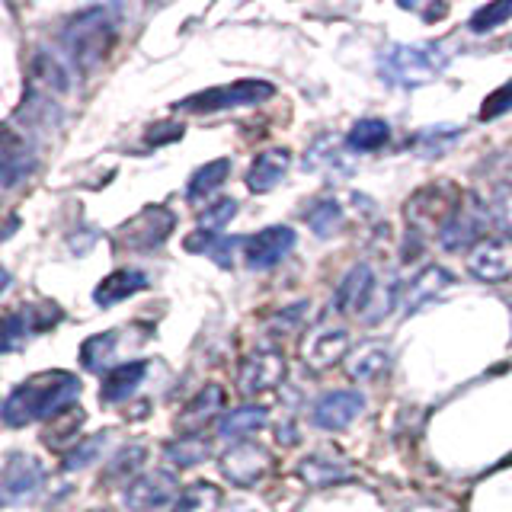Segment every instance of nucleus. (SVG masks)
I'll list each match as a JSON object with an SVG mask.
<instances>
[{
	"mask_svg": "<svg viewBox=\"0 0 512 512\" xmlns=\"http://www.w3.org/2000/svg\"><path fill=\"white\" fill-rule=\"evenodd\" d=\"M80 397V378L71 372H39L26 378L20 388H16L4 407H0V420L7 426L20 429L29 423H39V420H55L58 413L71 410Z\"/></svg>",
	"mask_w": 512,
	"mask_h": 512,
	"instance_id": "1",
	"label": "nucleus"
},
{
	"mask_svg": "<svg viewBox=\"0 0 512 512\" xmlns=\"http://www.w3.org/2000/svg\"><path fill=\"white\" fill-rule=\"evenodd\" d=\"M119 32V10L116 7H87L71 16L61 29V48L68 55L71 68L93 71L100 64Z\"/></svg>",
	"mask_w": 512,
	"mask_h": 512,
	"instance_id": "2",
	"label": "nucleus"
},
{
	"mask_svg": "<svg viewBox=\"0 0 512 512\" xmlns=\"http://www.w3.org/2000/svg\"><path fill=\"white\" fill-rule=\"evenodd\" d=\"M448 61L452 52L442 42H397L378 55V77L391 87L413 90L436 80Z\"/></svg>",
	"mask_w": 512,
	"mask_h": 512,
	"instance_id": "3",
	"label": "nucleus"
},
{
	"mask_svg": "<svg viewBox=\"0 0 512 512\" xmlns=\"http://www.w3.org/2000/svg\"><path fill=\"white\" fill-rule=\"evenodd\" d=\"M464 199V192L455 183H436V186H423L420 192H413L407 199V224L410 234H429V231H442L445 221L458 212V205Z\"/></svg>",
	"mask_w": 512,
	"mask_h": 512,
	"instance_id": "4",
	"label": "nucleus"
},
{
	"mask_svg": "<svg viewBox=\"0 0 512 512\" xmlns=\"http://www.w3.org/2000/svg\"><path fill=\"white\" fill-rule=\"evenodd\" d=\"M490 224H493V215H490V205L477 196V192H468V196L461 199L458 212L445 221V228L439 231V244L442 250L448 253H461V250H474L480 240H487L490 234Z\"/></svg>",
	"mask_w": 512,
	"mask_h": 512,
	"instance_id": "5",
	"label": "nucleus"
},
{
	"mask_svg": "<svg viewBox=\"0 0 512 512\" xmlns=\"http://www.w3.org/2000/svg\"><path fill=\"white\" fill-rule=\"evenodd\" d=\"M276 93V87L266 84V80H234V84L212 87L202 93H192L186 100H180L173 109L176 112H192V116H202V112H221V109H240V106H260L263 100Z\"/></svg>",
	"mask_w": 512,
	"mask_h": 512,
	"instance_id": "6",
	"label": "nucleus"
},
{
	"mask_svg": "<svg viewBox=\"0 0 512 512\" xmlns=\"http://www.w3.org/2000/svg\"><path fill=\"white\" fill-rule=\"evenodd\" d=\"M173 228H176V215L167 205H144L135 218H128L116 231V247L148 253V250L164 247L173 234Z\"/></svg>",
	"mask_w": 512,
	"mask_h": 512,
	"instance_id": "7",
	"label": "nucleus"
},
{
	"mask_svg": "<svg viewBox=\"0 0 512 512\" xmlns=\"http://www.w3.org/2000/svg\"><path fill=\"white\" fill-rule=\"evenodd\" d=\"M58 304H20L0 317V352H16L61 320Z\"/></svg>",
	"mask_w": 512,
	"mask_h": 512,
	"instance_id": "8",
	"label": "nucleus"
},
{
	"mask_svg": "<svg viewBox=\"0 0 512 512\" xmlns=\"http://www.w3.org/2000/svg\"><path fill=\"white\" fill-rule=\"evenodd\" d=\"M45 468L36 455L13 452L0 461V506H20L39 493Z\"/></svg>",
	"mask_w": 512,
	"mask_h": 512,
	"instance_id": "9",
	"label": "nucleus"
},
{
	"mask_svg": "<svg viewBox=\"0 0 512 512\" xmlns=\"http://www.w3.org/2000/svg\"><path fill=\"white\" fill-rule=\"evenodd\" d=\"M288 375V362L279 349H260L247 356L237 368V391L244 397H256L266 391H276Z\"/></svg>",
	"mask_w": 512,
	"mask_h": 512,
	"instance_id": "10",
	"label": "nucleus"
},
{
	"mask_svg": "<svg viewBox=\"0 0 512 512\" xmlns=\"http://www.w3.org/2000/svg\"><path fill=\"white\" fill-rule=\"evenodd\" d=\"M176 496H180V480H176L173 471H148V474H138L132 484L125 487L122 500L132 512H154V509H164Z\"/></svg>",
	"mask_w": 512,
	"mask_h": 512,
	"instance_id": "11",
	"label": "nucleus"
},
{
	"mask_svg": "<svg viewBox=\"0 0 512 512\" xmlns=\"http://www.w3.org/2000/svg\"><path fill=\"white\" fill-rule=\"evenodd\" d=\"M468 276L477 282H503L512 276V237L490 234L468 253Z\"/></svg>",
	"mask_w": 512,
	"mask_h": 512,
	"instance_id": "12",
	"label": "nucleus"
},
{
	"mask_svg": "<svg viewBox=\"0 0 512 512\" xmlns=\"http://www.w3.org/2000/svg\"><path fill=\"white\" fill-rule=\"evenodd\" d=\"M365 410V394L359 391H327L311 404V423L324 432H340L352 426Z\"/></svg>",
	"mask_w": 512,
	"mask_h": 512,
	"instance_id": "13",
	"label": "nucleus"
},
{
	"mask_svg": "<svg viewBox=\"0 0 512 512\" xmlns=\"http://www.w3.org/2000/svg\"><path fill=\"white\" fill-rule=\"evenodd\" d=\"M269 452L263 445H253V442H237L234 448L221 455L218 468L224 474V480H231L234 487H256L260 480L269 474Z\"/></svg>",
	"mask_w": 512,
	"mask_h": 512,
	"instance_id": "14",
	"label": "nucleus"
},
{
	"mask_svg": "<svg viewBox=\"0 0 512 512\" xmlns=\"http://www.w3.org/2000/svg\"><path fill=\"white\" fill-rule=\"evenodd\" d=\"M295 244H298V234L292 228H285V224H272V228L247 237L244 260L250 269H272L295 250Z\"/></svg>",
	"mask_w": 512,
	"mask_h": 512,
	"instance_id": "15",
	"label": "nucleus"
},
{
	"mask_svg": "<svg viewBox=\"0 0 512 512\" xmlns=\"http://www.w3.org/2000/svg\"><path fill=\"white\" fill-rule=\"evenodd\" d=\"M32 170H36V154L29 141L13 128L0 125V189L23 183Z\"/></svg>",
	"mask_w": 512,
	"mask_h": 512,
	"instance_id": "16",
	"label": "nucleus"
},
{
	"mask_svg": "<svg viewBox=\"0 0 512 512\" xmlns=\"http://www.w3.org/2000/svg\"><path fill=\"white\" fill-rule=\"evenodd\" d=\"M224 400H228V394H224L221 384H205V388L183 407V413L176 416V429H180L183 436H196V432H202L224 410Z\"/></svg>",
	"mask_w": 512,
	"mask_h": 512,
	"instance_id": "17",
	"label": "nucleus"
},
{
	"mask_svg": "<svg viewBox=\"0 0 512 512\" xmlns=\"http://www.w3.org/2000/svg\"><path fill=\"white\" fill-rule=\"evenodd\" d=\"M349 349V330L343 327H320L314 330L308 340H304L301 346V356L304 362H308L311 368H317V372H324V368L336 365Z\"/></svg>",
	"mask_w": 512,
	"mask_h": 512,
	"instance_id": "18",
	"label": "nucleus"
},
{
	"mask_svg": "<svg viewBox=\"0 0 512 512\" xmlns=\"http://www.w3.org/2000/svg\"><path fill=\"white\" fill-rule=\"evenodd\" d=\"M288 167H292V154H288L285 148H269L263 154H256L250 170H247V189L250 192H272L285 180Z\"/></svg>",
	"mask_w": 512,
	"mask_h": 512,
	"instance_id": "19",
	"label": "nucleus"
},
{
	"mask_svg": "<svg viewBox=\"0 0 512 512\" xmlns=\"http://www.w3.org/2000/svg\"><path fill=\"white\" fill-rule=\"evenodd\" d=\"M452 282H455V276L448 269L426 266L410 285H404V301H400V308H404V314H416L426 301H432L439 292H445Z\"/></svg>",
	"mask_w": 512,
	"mask_h": 512,
	"instance_id": "20",
	"label": "nucleus"
},
{
	"mask_svg": "<svg viewBox=\"0 0 512 512\" xmlns=\"http://www.w3.org/2000/svg\"><path fill=\"white\" fill-rule=\"evenodd\" d=\"M148 285L151 282H148V276H144L141 269H116L93 288V301L100 304V308H112V304H119L125 298L144 292Z\"/></svg>",
	"mask_w": 512,
	"mask_h": 512,
	"instance_id": "21",
	"label": "nucleus"
},
{
	"mask_svg": "<svg viewBox=\"0 0 512 512\" xmlns=\"http://www.w3.org/2000/svg\"><path fill=\"white\" fill-rule=\"evenodd\" d=\"M372 288H375L372 266H365V263L352 266L343 276L340 288H336V295H333V311L336 314H340V311H362L368 295H372Z\"/></svg>",
	"mask_w": 512,
	"mask_h": 512,
	"instance_id": "22",
	"label": "nucleus"
},
{
	"mask_svg": "<svg viewBox=\"0 0 512 512\" xmlns=\"http://www.w3.org/2000/svg\"><path fill=\"white\" fill-rule=\"evenodd\" d=\"M144 375H148V362L144 359L122 362L116 368H109L106 378H103V388H100V400L103 404H122V400H128L138 391Z\"/></svg>",
	"mask_w": 512,
	"mask_h": 512,
	"instance_id": "23",
	"label": "nucleus"
},
{
	"mask_svg": "<svg viewBox=\"0 0 512 512\" xmlns=\"http://www.w3.org/2000/svg\"><path fill=\"white\" fill-rule=\"evenodd\" d=\"M240 244H247V237H228V234H221V231H196V234H189L183 240V247L189 253H202V256H212V260L221 266V269H228L234 263V253Z\"/></svg>",
	"mask_w": 512,
	"mask_h": 512,
	"instance_id": "24",
	"label": "nucleus"
},
{
	"mask_svg": "<svg viewBox=\"0 0 512 512\" xmlns=\"http://www.w3.org/2000/svg\"><path fill=\"white\" fill-rule=\"evenodd\" d=\"M266 420H269L266 407H256V404L237 407V410H228L218 420V436L228 439V442H247V436H253L256 429H263Z\"/></svg>",
	"mask_w": 512,
	"mask_h": 512,
	"instance_id": "25",
	"label": "nucleus"
},
{
	"mask_svg": "<svg viewBox=\"0 0 512 512\" xmlns=\"http://www.w3.org/2000/svg\"><path fill=\"white\" fill-rule=\"evenodd\" d=\"M144 461H148V448H144V445H125L122 452H116L106 461V468L100 474V484L128 487L135 480V474L144 468Z\"/></svg>",
	"mask_w": 512,
	"mask_h": 512,
	"instance_id": "26",
	"label": "nucleus"
},
{
	"mask_svg": "<svg viewBox=\"0 0 512 512\" xmlns=\"http://www.w3.org/2000/svg\"><path fill=\"white\" fill-rule=\"evenodd\" d=\"M228 176H231V160L228 157L208 160V164H202L196 173L189 176V183H186V202L199 205L205 199H212V192H218Z\"/></svg>",
	"mask_w": 512,
	"mask_h": 512,
	"instance_id": "27",
	"label": "nucleus"
},
{
	"mask_svg": "<svg viewBox=\"0 0 512 512\" xmlns=\"http://www.w3.org/2000/svg\"><path fill=\"white\" fill-rule=\"evenodd\" d=\"M391 365V349L384 343H368L346 359V375L352 381H375Z\"/></svg>",
	"mask_w": 512,
	"mask_h": 512,
	"instance_id": "28",
	"label": "nucleus"
},
{
	"mask_svg": "<svg viewBox=\"0 0 512 512\" xmlns=\"http://www.w3.org/2000/svg\"><path fill=\"white\" fill-rule=\"evenodd\" d=\"M212 439L196 432V436H180L164 445V461H170L173 468H196V464L212 458Z\"/></svg>",
	"mask_w": 512,
	"mask_h": 512,
	"instance_id": "29",
	"label": "nucleus"
},
{
	"mask_svg": "<svg viewBox=\"0 0 512 512\" xmlns=\"http://www.w3.org/2000/svg\"><path fill=\"white\" fill-rule=\"evenodd\" d=\"M404 301V282L400 279H384V282H375L372 295H368L365 308L359 311V317L365 320V324H381L384 317H388L397 304Z\"/></svg>",
	"mask_w": 512,
	"mask_h": 512,
	"instance_id": "30",
	"label": "nucleus"
},
{
	"mask_svg": "<svg viewBox=\"0 0 512 512\" xmlns=\"http://www.w3.org/2000/svg\"><path fill=\"white\" fill-rule=\"evenodd\" d=\"M84 420H87V416H84V410H80V407H71V410L58 413L55 420H52V426L45 429L42 442L48 448H55V452L68 455L71 448L77 445V432H80V426H84Z\"/></svg>",
	"mask_w": 512,
	"mask_h": 512,
	"instance_id": "31",
	"label": "nucleus"
},
{
	"mask_svg": "<svg viewBox=\"0 0 512 512\" xmlns=\"http://www.w3.org/2000/svg\"><path fill=\"white\" fill-rule=\"evenodd\" d=\"M298 477L308 487H333V484H340V480H349L352 471L340 461H327L320 455H308L298 464Z\"/></svg>",
	"mask_w": 512,
	"mask_h": 512,
	"instance_id": "32",
	"label": "nucleus"
},
{
	"mask_svg": "<svg viewBox=\"0 0 512 512\" xmlns=\"http://www.w3.org/2000/svg\"><path fill=\"white\" fill-rule=\"evenodd\" d=\"M116 346H119V330L90 336V340H84V346H80V365H84L87 372H103V368H109L112 359H116Z\"/></svg>",
	"mask_w": 512,
	"mask_h": 512,
	"instance_id": "33",
	"label": "nucleus"
},
{
	"mask_svg": "<svg viewBox=\"0 0 512 512\" xmlns=\"http://www.w3.org/2000/svg\"><path fill=\"white\" fill-rule=\"evenodd\" d=\"M218 506H221V487L208 484V480H196V484H189L176 496L170 512H218Z\"/></svg>",
	"mask_w": 512,
	"mask_h": 512,
	"instance_id": "34",
	"label": "nucleus"
},
{
	"mask_svg": "<svg viewBox=\"0 0 512 512\" xmlns=\"http://www.w3.org/2000/svg\"><path fill=\"white\" fill-rule=\"evenodd\" d=\"M388 138H391V125L384 119H362L349 128L346 148L349 151H378L388 144Z\"/></svg>",
	"mask_w": 512,
	"mask_h": 512,
	"instance_id": "35",
	"label": "nucleus"
},
{
	"mask_svg": "<svg viewBox=\"0 0 512 512\" xmlns=\"http://www.w3.org/2000/svg\"><path fill=\"white\" fill-rule=\"evenodd\" d=\"M304 221H308V228L317 237H333L336 231H340V224H343V208H340V202L324 199V202H317L308 215H304Z\"/></svg>",
	"mask_w": 512,
	"mask_h": 512,
	"instance_id": "36",
	"label": "nucleus"
},
{
	"mask_svg": "<svg viewBox=\"0 0 512 512\" xmlns=\"http://www.w3.org/2000/svg\"><path fill=\"white\" fill-rule=\"evenodd\" d=\"M461 135L458 125H432V128H423L420 135L410 138V148L420 151L423 157H436L448 141H455Z\"/></svg>",
	"mask_w": 512,
	"mask_h": 512,
	"instance_id": "37",
	"label": "nucleus"
},
{
	"mask_svg": "<svg viewBox=\"0 0 512 512\" xmlns=\"http://www.w3.org/2000/svg\"><path fill=\"white\" fill-rule=\"evenodd\" d=\"M512 16V0H493V4H484L480 7L471 20H468V29L474 32V36H484V32L503 26L506 20Z\"/></svg>",
	"mask_w": 512,
	"mask_h": 512,
	"instance_id": "38",
	"label": "nucleus"
},
{
	"mask_svg": "<svg viewBox=\"0 0 512 512\" xmlns=\"http://www.w3.org/2000/svg\"><path fill=\"white\" fill-rule=\"evenodd\" d=\"M106 442H109V432H96V436L77 442L71 452L64 455V471H80V468H87V464H93L106 448Z\"/></svg>",
	"mask_w": 512,
	"mask_h": 512,
	"instance_id": "39",
	"label": "nucleus"
},
{
	"mask_svg": "<svg viewBox=\"0 0 512 512\" xmlns=\"http://www.w3.org/2000/svg\"><path fill=\"white\" fill-rule=\"evenodd\" d=\"M234 215H237V202L234 199H218V202L205 205L199 212V228L202 231H221Z\"/></svg>",
	"mask_w": 512,
	"mask_h": 512,
	"instance_id": "40",
	"label": "nucleus"
},
{
	"mask_svg": "<svg viewBox=\"0 0 512 512\" xmlns=\"http://www.w3.org/2000/svg\"><path fill=\"white\" fill-rule=\"evenodd\" d=\"M506 112H512V80H509V84H503L500 90H493V93L487 96L484 106H480V119L490 122V119L506 116Z\"/></svg>",
	"mask_w": 512,
	"mask_h": 512,
	"instance_id": "41",
	"label": "nucleus"
},
{
	"mask_svg": "<svg viewBox=\"0 0 512 512\" xmlns=\"http://www.w3.org/2000/svg\"><path fill=\"white\" fill-rule=\"evenodd\" d=\"M176 138H183V125H151L148 132V144H167Z\"/></svg>",
	"mask_w": 512,
	"mask_h": 512,
	"instance_id": "42",
	"label": "nucleus"
},
{
	"mask_svg": "<svg viewBox=\"0 0 512 512\" xmlns=\"http://www.w3.org/2000/svg\"><path fill=\"white\" fill-rule=\"evenodd\" d=\"M301 317H304V304H292V311H282L276 320H272V327H276V330H292V327H298Z\"/></svg>",
	"mask_w": 512,
	"mask_h": 512,
	"instance_id": "43",
	"label": "nucleus"
},
{
	"mask_svg": "<svg viewBox=\"0 0 512 512\" xmlns=\"http://www.w3.org/2000/svg\"><path fill=\"white\" fill-rule=\"evenodd\" d=\"M7 285H10V272H7V269H0V295L7 292Z\"/></svg>",
	"mask_w": 512,
	"mask_h": 512,
	"instance_id": "44",
	"label": "nucleus"
},
{
	"mask_svg": "<svg viewBox=\"0 0 512 512\" xmlns=\"http://www.w3.org/2000/svg\"><path fill=\"white\" fill-rule=\"evenodd\" d=\"M93 512H112V509H93Z\"/></svg>",
	"mask_w": 512,
	"mask_h": 512,
	"instance_id": "45",
	"label": "nucleus"
},
{
	"mask_svg": "<svg viewBox=\"0 0 512 512\" xmlns=\"http://www.w3.org/2000/svg\"><path fill=\"white\" fill-rule=\"evenodd\" d=\"M509 48H512V39H509Z\"/></svg>",
	"mask_w": 512,
	"mask_h": 512,
	"instance_id": "46",
	"label": "nucleus"
}]
</instances>
